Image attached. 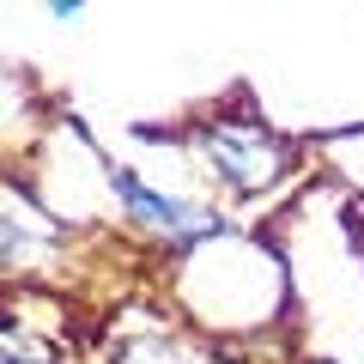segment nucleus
<instances>
[{
    "label": "nucleus",
    "mask_w": 364,
    "mask_h": 364,
    "mask_svg": "<svg viewBox=\"0 0 364 364\" xmlns=\"http://www.w3.org/2000/svg\"><path fill=\"white\" fill-rule=\"evenodd\" d=\"M207 158L231 188H267L286 164L279 140H273L261 122H213L207 128Z\"/></svg>",
    "instance_id": "f257e3e1"
},
{
    "label": "nucleus",
    "mask_w": 364,
    "mask_h": 364,
    "mask_svg": "<svg viewBox=\"0 0 364 364\" xmlns=\"http://www.w3.org/2000/svg\"><path fill=\"white\" fill-rule=\"evenodd\" d=\"M116 188H122V200L134 207V219H146L152 231H170V237H200V231H213V213L182 207V200H170V195H158V188H146L134 170H116Z\"/></svg>",
    "instance_id": "f03ea898"
}]
</instances>
